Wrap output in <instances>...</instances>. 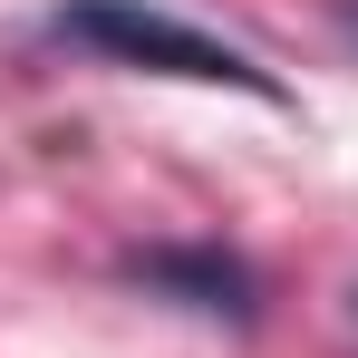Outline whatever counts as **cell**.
Returning a JSON list of instances; mask_svg holds the SVG:
<instances>
[{
	"label": "cell",
	"mask_w": 358,
	"mask_h": 358,
	"mask_svg": "<svg viewBox=\"0 0 358 358\" xmlns=\"http://www.w3.org/2000/svg\"><path fill=\"white\" fill-rule=\"evenodd\" d=\"M49 39H68V49H97L107 68L194 78V87H233V97L281 107V78H271V68H252L233 39L194 29V20H175V10H145V0H68V10H49Z\"/></svg>",
	"instance_id": "6da1fadb"
},
{
	"label": "cell",
	"mask_w": 358,
	"mask_h": 358,
	"mask_svg": "<svg viewBox=\"0 0 358 358\" xmlns=\"http://www.w3.org/2000/svg\"><path fill=\"white\" fill-rule=\"evenodd\" d=\"M126 281H145L155 300H184V310H203V320H233V329H252V310H262L252 262L223 252V242H155V252H126Z\"/></svg>",
	"instance_id": "7a4b0ae2"
},
{
	"label": "cell",
	"mask_w": 358,
	"mask_h": 358,
	"mask_svg": "<svg viewBox=\"0 0 358 358\" xmlns=\"http://www.w3.org/2000/svg\"><path fill=\"white\" fill-rule=\"evenodd\" d=\"M339 29H349V49H358V0H349V10H339Z\"/></svg>",
	"instance_id": "3957f363"
}]
</instances>
